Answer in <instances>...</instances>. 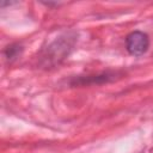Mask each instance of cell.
Segmentation results:
<instances>
[{
	"mask_svg": "<svg viewBox=\"0 0 153 153\" xmlns=\"http://www.w3.org/2000/svg\"><path fill=\"white\" fill-rule=\"evenodd\" d=\"M22 50H23L22 45H19V44H11V45H8V47L5 49L4 53H5V56L7 57V60L12 61V60L17 59V57L20 55Z\"/></svg>",
	"mask_w": 153,
	"mask_h": 153,
	"instance_id": "cell-4",
	"label": "cell"
},
{
	"mask_svg": "<svg viewBox=\"0 0 153 153\" xmlns=\"http://www.w3.org/2000/svg\"><path fill=\"white\" fill-rule=\"evenodd\" d=\"M75 42V36H71V33H66L65 36L59 37L56 41H54L45 50V53L42 56V63L43 66H54L59 65L66 56H68L69 51L73 49Z\"/></svg>",
	"mask_w": 153,
	"mask_h": 153,
	"instance_id": "cell-1",
	"label": "cell"
},
{
	"mask_svg": "<svg viewBox=\"0 0 153 153\" xmlns=\"http://www.w3.org/2000/svg\"><path fill=\"white\" fill-rule=\"evenodd\" d=\"M149 47V38L142 31H133L126 37V48L133 56L143 55Z\"/></svg>",
	"mask_w": 153,
	"mask_h": 153,
	"instance_id": "cell-2",
	"label": "cell"
},
{
	"mask_svg": "<svg viewBox=\"0 0 153 153\" xmlns=\"http://www.w3.org/2000/svg\"><path fill=\"white\" fill-rule=\"evenodd\" d=\"M117 72H103L102 74L97 75H88L86 79L84 78H78L74 81H72V85H85V84H102V82H108L115 79V75Z\"/></svg>",
	"mask_w": 153,
	"mask_h": 153,
	"instance_id": "cell-3",
	"label": "cell"
}]
</instances>
